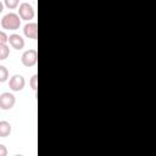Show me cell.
Segmentation results:
<instances>
[{
	"mask_svg": "<svg viewBox=\"0 0 156 156\" xmlns=\"http://www.w3.org/2000/svg\"><path fill=\"white\" fill-rule=\"evenodd\" d=\"M21 26V17L18 13L9 12L1 18V27L7 30H16Z\"/></svg>",
	"mask_w": 156,
	"mask_h": 156,
	"instance_id": "6da1fadb",
	"label": "cell"
},
{
	"mask_svg": "<svg viewBox=\"0 0 156 156\" xmlns=\"http://www.w3.org/2000/svg\"><path fill=\"white\" fill-rule=\"evenodd\" d=\"M21 62H22V65L24 67H33V66H35L37 62H38V52H37V50H34V49L26 50L22 54Z\"/></svg>",
	"mask_w": 156,
	"mask_h": 156,
	"instance_id": "7a4b0ae2",
	"label": "cell"
},
{
	"mask_svg": "<svg viewBox=\"0 0 156 156\" xmlns=\"http://www.w3.org/2000/svg\"><path fill=\"white\" fill-rule=\"evenodd\" d=\"M18 16L21 17V20L24 21H30L34 18L35 16V11L33 9V6L28 2H22L18 5Z\"/></svg>",
	"mask_w": 156,
	"mask_h": 156,
	"instance_id": "3957f363",
	"label": "cell"
},
{
	"mask_svg": "<svg viewBox=\"0 0 156 156\" xmlns=\"http://www.w3.org/2000/svg\"><path fill=\"white\" fill-rule=\"evenodd\" d=\"M16 104V98L13 94L5 91L0 94V108L1 110H10L15 106Z\"/></svg>",
	"mask_w": 156,
	"mask_h": 156,
	"instance_id": "277c9868",
	"label": "cell"
},
{
	"mask_svg": "<svg viewBox=\"0 0 156 156\" xmlns=\"http://www.w3.org/2000/svg\"><path fill=\"white\" fill-rule=\"evenodd\" d=\"M26 85V79L21 74H13L9 80V87L12 91H21Z\"/></svg>",
	"mask_w": 156,
	"mask_h": 156,
	"instance_id": "5b68a950",
	"label": "cell"
},
{
	"mask_svg": "<svg viewBox=\"0 0 156 156\" xmlns=\"http://www.w3.org/2000/svg\"><path fill=\"white\" fill-rule=\"evenodd\" d=\"M23 33L27 38L29 39H37L38 38V24L35 22H29L24 26L23 28Z\"/></svg>",
	"mask_w": 156,
	"mask_h": 156,
	"instance_id": "8992f818",
	"label": "cell"
},
{
	"mask_svg": "<svg viewBox=\"0 0 156 156\" xmlns=\"http://www.w3.org/2000/svg\"><path fill=\"white\" fill-rule=\"evenodd\" d=\"M7 41H9L10 45H11L13 49H16V50H21V49L24 48V39H23L20 34H16V33L11 34V35L9 37V40H7Z\"/></svg>",
	"mask_w": 156,
	"mask_h": 156,
	"instance_id": "52a82bcc",
	"label": "cell"
},
{
	"mask_svg": "<svg viewBox=\"0 0 156 156\" xmlns=\"http://www.w3.org/2000/svg\"><path fill=\"white\" fill-rule=\"evenodd\" d=\"M12 127L7 121H0V138H6L11 134Z\"/></svg>",
	"mask_w": 156,
	"mask_h": 156,
	"instance_id": "ba28073f",
	"label": "cell"
},
{
	"mask_svg": "<svg viewBox=\"0 0 156 156\" xmlns=\"http://www.w3.org/2000/svg\"><path fill=\"white\" fill-rule=\"evenodd\" d=\"M10 55V48L7 44H1L0 45V61L6 60Z\"/></svg>",
	"mask_w": 156,
	"mask_h": 156,
	"instance_id": "9c48e42d",
	"label": "cell"
},
{
	"mask_svg": "<svg viewBox=\"0 0 156 156\" xmlns=\"http://www.w3.org/2000/svg\"><path fill=\"white\" fill-rule=\"evenodd\" d=\"M7 78H9V71H7V68L5 66L0 65V83L6 82Z\"/></svg>",
	"mask_w": 156,
	"mask_h": 156,
	"instance_id": "30bf717a",
	"label": "cell"
},
{
	"mask_svg": "<svg viewBox=\"0 0 156 156\" xmlns=\"http://www.w3.org/2000/svg\"><path fill=\"white\" fill-rule=\"evenodd\" d=\"M4 4H5V6H6L7 9H10V10H15V9L18 7V5H20V0H4Z\"/></svg>",
	"mask_w": 156,
	"mask_h": 156,
	"instance_id": "8fae6325",
	"label": "cell"
},
{
	"mask_svg": "<svg viewBox=\"0 0 156 156\" xmlns=\"http://www.w3.org/2000/svg\"><path fill=\"white\" fill-rule=\"evenodd\" d=\"M29 85L33 90H37V87H38V76L37 74H33L30 80H29Z\"/></svg>",
	"mask_w": 156,
	"mask_h": 156,
	"instance_id": "7c38bea8",
	"label": "cell"
},
{
	"mask_svg": "<svg viewBox=\"0 0 156 156\" xmlns=\"http://www.w3.org/2000/svg\"><path fill=\"white\" fill-rule=\"evenodd\" d=\"M7 40H9V35L4 30H0V45L1 44H6Z\"/></svg>",
	"mask_w": 156,
	"mask_h": 156,
	"instance_id": "4fadbf2b",
	"label": "cell"
},
{
	"mask_svg": "<svg viewBox=\"0 0 156 156\" xmlns=\"http://www.w3.org/2000/svg\"><path fill=\"white\" fill-rule=\"evenodd\" d=\"M7 155V149L5 145L0 144V156H6Z\"/></svg>",
	"mask_w": 156,
	"mask_h": 156,
	"instance_id": "5bb4252c",
	"label": "cell"
},
{
	"mask_svg": "<svg viewBox=\"0 0 156 156\" xmlns=\"http://www.w3.org/2000/svg\"><path fill=\"white\" fill-rule=\"evenodd\" d=\"M2 10H4V4H2V2L0 1V13L2 12Z\"/></svg>",
	"mask_w": 156,
	"mask_h": 156,
	"instance_id": "9a60e30c",
	"label": "cell"
}]
</instances>
